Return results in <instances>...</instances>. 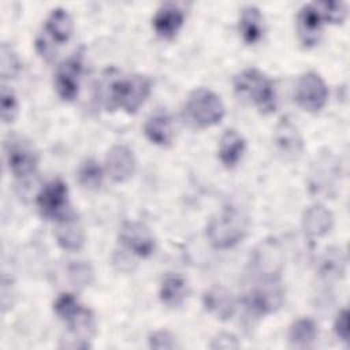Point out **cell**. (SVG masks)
I'll return each instance as SVG.
<instances>
[{
    "label": "cell",
    "instance_id": "obj_9",
    "mask_svg": "<svg viewBox=\"0 0 350 350\" xmlns=\"http://www.w3.org/2000/svg\"><path fill=\"white\" fill-rule=\"evenodd\" d=\"M82 75V55L74 53L60 63L55 75V88L60 98L72 101L79 92V81Z\"/></svg>",
    "mask_w": 350,
    "mask_h": 350
},
{
    "label": "cell",
    "instance_id": "obj_22",
    "mask_svg": "<svg viewBox=\"0 0 350 350\" xmlns=\"http://www.w3.org/2000/svg\"><path fill=\"white\" fill-rule=\"evenodd\" d=\"M44 30L55 42L64 44L70 40L72 34V30H74L72 19L64 8L57 7L52 10V12L48 15Z\"/></svg>",
    "mask_w": 350,
    "mask_h": 350
},
{
    "label": "cell",
    "instance_id": "obj_26",
    "mask_svg": "<svg viewBox=\"0 0 350 350\" xmlns=\"http://www.w3.org/2000/svg\"><path fill=\"white\" fill-rule=\"evenodd\" d=\"M78 182L89 190L98 189L103 182V170L94 159H86L78 168Z\"/></svg>",
    "mask_w": 350,
    "mask_h": 350
},
{
    "label": "cell",
    "instance_id": "obj_18",
    "mask_svg": "<svg viewBox=\"0 0 350 350\" xmlns=\"http://www.w3.org/2000/svg\"><path fill=\"white\" fill-rule=\"evenodd\" d=\"M245 148V138L237 130L228 129L219 141V159L227 168H232L242 159Z\"/></svg>",
    "mask_w": 350,
    "mask_h": 350
},
{
    "label": "cell",
    "instance_id": "obj_2",
    "mask_svg": "<svg viewBox=\"0 0 350 350\" xmlns=\"http://www.w3.org/2000/svg\"><path fill=\"white\" fill-rule=\"evenodd\" d=\"M249 227L247 216L234 206H226L206 226V237L216 249H230L239 243Z\"/></svg>",
    "mask_w": 350,
    "mask_h": 350
},
{
    "label": "cell",
    "instance_id": "obj_15",
    "mask_svg": "<svg viewBox=\"0 0 350 350\" xmlns=\"http://www.w3.org/2000/svg\"><path fill=\"white\" fill-rule=\"evenodd\" d=\"M205 309L219 320H228L235 313V299L232 294L223 286H213L205 291L202 297Z\"/></svg>",
    "mask_w": 350,
    "mask_h": 350
},
{
    "label": "cell",
    "instance_id": "obj_21",
    "mask_svg": "<svg viewBox=\"0 0 350 350\" xmlns=\"http://www.w3.org/2000/svg\"><path fill=\"white\" fill-rule=\"evenodd\" d=\"M273 141L279 152L284 156H295L302 150V138L298 133V129L284 118L275 129Z\"/></svg>",
    "mask_w": 350,
    "mask_h": 350
},
{
    "label": "cell",
    "instance_id": "obj_10",
    "mask_svg": "<svg viewBox=\"0 0 350 350\" xmlns=\"http://www.w3.org/2000/svg\"><path fill=\"white\" fill-rule=\"evenodd\" d=\"M252 268L261 279H279L283 268L279 245L273 241L261 242L252 254Z\"/></svg>",
    "mask_w": 350,
    "mask_h": 350
},
{
    "label": "cell",
    "instance_id": "obj_4",
    "mask_svg": "<svg viewBox=\"0 0 350 350\" xmlns=\"http://www.w3.org/2000/svg\"><path fill=\"white\" fill-rule=\"evenodd\" d=\"M186 118L198 127H209L224 116V104L215 92L206 88L193 90L185 105Z\"/></svg>",
    "mask_w": 350,
    "mask_h": 350
},
{
    "label": "cell",
    "instance_id": "obj_31",
    "mask_svg": "<svg viewBox=\"0 0 350 350\" xmlns=\"http://www.w3.org/2000/svg\"><path fill=\"white\" fill-rule=\"evenodd\" d=\"M72 282L78 286H86L90 283L93 272L88 264H74L70 269Z\"/></svg>",
    "mask_w": 350,
    "mask_h": 350
},
{
    "label": "cell",
    "instance_id": "obj_8",
    "mask_svg": "<svg viewBox=\"0 0 350 350\" xmlns=\"http://www.w3.org/2000/svg\"><path fill=\"white\" fill-rule=\"evenodd\" d=\"M37 206L45 219L57 220L62 217L70 211L67 185L60 178L48 182L37 196Z\"/></svg>",
    "mask_w": 350,
    "mask_h": 350
},
{
    "label": "cell",
    "instance_id": "obj_1",
    "mask_svg": "<svg viewBox=\"0 0 350 350\" xmlns=\"http://www.w3.org/2000/svg\"><path fill=\"white\" fill-rule=\"evenodd\" d=\"M150 86V79L145 75L133 74L123 77L111 68L100 82V100L107 111L122 108L127 113H134L148 98Z\"/></svg>",
    "mask_w": 350,
    "mask_h": 350
},
{
    "label": "cell",
    "instance_id": "obj_30",
    "mask_svg": "<svg viewBox=\"0 0 350 350\" xmlns=\"http://www.w3.org/2000/svg\"><path fill=\"white\" fill-rule=\"evenodd\" d=\"M149 346L153 349H175L178 347L176 345V339L175 336L164 329L160 331H154L153 334H150L149 336Z\"/></svg>",
    "mask_w": 350,
    "mask_h": 350
},
{
    "label": "cell",
    "instance_id": "obj_11",
    "mask_svg": "<svg viewBox=\"0 0 350 350\" xmlns=\"http://www.w3.org/2000/svg\"><path fill=\"white\" fill-rule=\"evenodd\" d=\"M120 242L139 257H148L154 250V237L152 231L139 221H126L119 231Z\"/></svg>",
    "mask_w": 350,
    "mask_h": 350
},
{
    "label": "cell",
    "instance_id": "obj_5",
    "mask_svg": "<svg viewBox=\"0 0 350 350\" xmlns=\"http://www.w3.org/2000/svg\"><path fill=\"white\" fill-rule=\"evenodd\" d=\"M4 153L7 164L14 176L26 179L36 174L38 167V153L31 141L19 134H10L4 139Z\"/></svg>",
    "mask_w": 350,
    "mask_h": 350
},
{
    "label": "cell",
    "instance_id": "obj_13",
    "mask_svg": "<svg viewBox=\"0 0 350 350\" xmlns=\"http://www.w3.org/2000/svg\"><path fill=\"white\" fill-rule=\"evenodd\" d=\"M55 237L60 247L70 252H77L83 246L85 234L78 216L70 209L62 217L55 220Z\"/></svg>",
    "mask_w": 350,
    "mask_h": 350
},
{
    "label": "cell",
    "instance_id": "obj_19",
    "mask_svg": "<svg viewBox=\"0 0 350 350\" xmlns=\"http://www.w3.org/2000/svg\"><path fill=\"white\" fill-rule=\"evenodd\" d=\"M148 139L156 145H168L172 139V119L164 109L152 113L144 127Z\"/></svg>",
    "mask_w": 350,
    "mask_h": 350
},
{
    "label": "cell",
    "instance_id": "obj_33",
    "mask_svg": "<svg viewBox=\"0 0 350 350\" xmlns=\"http://www.w3.org/2000/svg\"><path fill=\"white\" fill-rule=\"evenodd\" d=\"M212 349H238L239 343L237 340V338L232 334H227V332H221L219 335H216L211 343Z\"/></svg>",
    "mask_w": 350,
    "mask_h": 350
},
{
    "label": "cell",
    "instance_id": "obj_32",
    "mask_svg": "<svg viewBox=\"0 0 350 350\" xmlns=\"http://www.w3.org/2000/svg\"><path fill=\"white\" fill-rule=\"evenodd\" d=\"M334 331L336 334V336L342 340V342H349V312L347 309H342L334 323Z\"/></svg>",
    "mask_w": 350,
    "mask_h": 350
},
{
    "label": "cell",
    "instance_id": "obj_3",
    "mask_svg": "<svg viewBox=\"0 0 350 350\" xmlns=\"http://www.w3.org/2000/svg\"><path fill=\"white\" fill-rule=\"evenodd\" d=\"M235 92L252 101L261 112L269 113L276 108V92L273 81L258 68H245L234 78Z\"/></svg>",
    "mask_w": 350,
    "mask_h": 350
},
{
    "label": "cell",
    "instance_id": "obj_20",
    "mask_svg": "<svg viewBox=\"0 0 350 350\" xmlns=\"http://www.w3.org/2000/svg\"><path fill=\"white\" fill-rule=\"evenodd\" d=\"M239 33L246 44H256L264 36V16L256 5H246L239 15Z\"/></svg>",
    "mask_w": 350,
    "mask_h": 350
},
{
    "label": "cell",
    "instance_id": "obj_24",
    "mask_svg": "<svg viewBox=\"0 0 350 350\" xmlns=\"http://www.w3.org/2000/svg\"><path fill=\"white\" fill-rule=\"evenodd\" d=\"M346 256L340 247H328L319 260L317 271L324 280H338L345 275Z\"/></svg>",
    "mask_w": 350,
    "mask_h": 350
},
{
    "label": "cell",
    "instance_id": "obj_25",
    "mask_svg": "<svg viewBox=\"0 0 350 350\" xmlns=\"http://www.w3.org/2000/svg\"><path fill=\"white\" fill-rule=\"evenodd\" d=\"M317 336V325L312 319L295 320L288 329V342L294 347H309Z\"/></svg>",
    "mask_w": 350,
    "mask_h": 350
},
{
    "label": "cell",
    "instance_id": "obj_29",
    "mask_svg": "<svg viewBox=\"0 0 350 350\" xmlns=\"http://www.w3.org/2000/svg\"><path fill=\"white\" fill-rule=\"evenodd\" d=\"M1 119L4 123L12 122L18 115V100L15 93L5 85L1 86Z\"/></svg>",
    "mask_w": 350,
    "mask_h": 350
},
{
    "label": "cell",
    "instance_id": "obj_16",
    "mask_svg": "<svg viewBox=\"0 0 350 350\" xmlns=\"http://www.w3.org/2000/svg\"><path fill=\"white\" fill-rule=\"evenodd\" d=\"M183 21V10L178 4L165 3L157 10L153 18V27L160 37L172 38L182 27Z\"/></svg>",
    "mask_w": 350,
    "mask_h": 350
},
{
    "label": "cell",
    "instance_id": "obj_6",
    "mask_svg": "<svg viewBox=\"0 0 350 350\" xmlns=\"http://www.w3.org/2000/svg\"><path fill=\"white\" fill-rule=\"evenodd\" d=\"M283 302V290L278 279H262L243 298L245 306L256 316L275 312Z\"/></svg>",
    "mask_w": 350,
    "mask_h": 350
},
{
    "label": "cell",
    "instance_id": "obj_7",
    "mask_svg": "<svg viewBox=\"0 0 350 350\" xmlns=\"http://www.w3.org/2000/svg\"><path fill=\"white\" fill-rule=\"evenodd\" d=\"M328 98V89L324 79L314 71L304 72L295 86V100L305 111H320Z\"/></svg>",
    "mask_w": 350,
    "mask_h": 350
},
{
    "label": "cell",
    "instance_id": "obj_17",
    "mask_svg": "<svg viewBox=\"0 0 350 350\" xmlns=\"http://www.w3.org/2000/svg\"><path fill=\"white\" fill-rule=\"evenodd\" d=\"M334 226L332 212L321 204L310 205L302 216V227L309 237H323Z\"/></svg>",
    "mask_w": 350,
    "mask_h": 350
},
{
    "label": "cell",
    "instance_id": "obj_28",
    "mask_svg": "<svg viewBox=\"0 0 350 350\" xmlns=\"http://www.w3.org/2000/svg\"><path fill=\"white\" fill-rule=\"evenodd\" d=\"M324 21L331 23H342L347 14V7L343 1H319L314 3Z\"/></svg>",
    "mask_w": 350,
    "mask_h": 350
},
{
    "label": "cell",
    "instance_id": "obj_14",
    "mask_svg": "<svg viewBox=\"0 0 350 350\" xmlns=\"http://www.w3.org/2000/svg\"><path fill=\"white\" fill-rule=\"evenodd\" d=\"M323 16L316 4H305L297 16V30L299 41L305 46H313L319 42L323 27Z\"/></svg>",
    "mask_w": 350,
    "mask_h": 350
},
{
    "label": "cell",
    "instance_id": "obj_23",
    "mask_svg": "<svg viewBox=\"0 0 350 350\" xmlns=\"http://www.w3.org/2000/svg\"><path fill=\"white\" fill-rule=\"evenodd\" d=\"M189 293L187 282L178 273H168L164 276L160 284V299L170 308L180 306Z\"/></svg>",
    "mask_w": 350,
    "mask_h": 350
},
{
    "label": "cell",
    "instance_id": "obj_12",
    "mask_svg": "<svg viewBox=\"0 0 350 350\" xmlns=\"http://www.w3.org/2000/svg\"><path fill=\"white\" fill-rule=\"evenodd\" d=\"M137 168L133 150L126 145H113L105 157V170L112 180L124 182L130 179Z\"/></svg>",
    "mask_w": 350,
    "mask_h": 350
},
{
    "label": "cell",
    "instance_id": "obj_27",
    "mask_svg": "<svg viewBox=\"0 0 350 350\" xmlns=\"http://www.w3.org/2000/svg\"><path fill=\"white\" fill-rule=\"evenodd\" d=\"M53 310L59 319L68 324L83 310V306L72 294L63 293L56 298L53 304Z\"/></svg>",
    "mask_w": 350,
    "mask_h": 350
}]
</instances>
